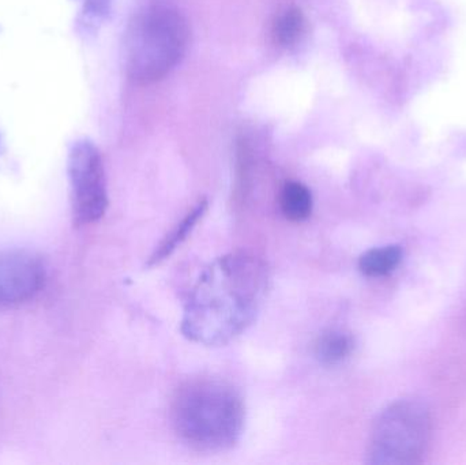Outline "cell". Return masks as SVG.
Listing matches in <instances>:
<instances>
[{"label": "cell", "mask_w": 466, "mask_h": 465, "mask_svg": "<svg viewBox=\"0 0 466 465\" xmlns=\"http://www.w3.org/2000/svg\"><path fill=\"white\" fill-rule=\"evenodd\" d=\"M268 284V268L257 257L232 253L216 259L188 297L183 335L208 347L235 340L257 318Z\"/></svg>", "instance_id": "cell-1"}, {"label": "cell", "mask_w": 466, "mask_h": 465, "mask_svg": "<svg viewBox=\"0 0 466 465\" xmlns=\"http://www.w3.org/2000/svg\"><path fill=\"white\" fill-rule=\"evenodd\" d=\"M171 420L177 436L194 450L221 452L231 450L243 434V399L228 382L197 379L177 390Z\"/></svg>", "instance_id": "cell-2"}, {"label": "cell", "mask_w": 466, "mask_h": 465, "mask_svg": "<svg viewBox=\"0 0 466 465\" xmlns=\"http://www.w3.org/2000/svg\"><path fill=\"white\" fill-rule=\"evenodd\" d=\"M190 27L175 10H156L137 19L128 35L127 68L137 84L149 85L168 76L183 59Z\"/></svg>", "instance_id": "cell-3"}, {"label": "cell", "mask_w": 466, "mask_h": 465, "mask_svg": "<svg viewBox=\"0 0 466 465\" xmlns=\"http://www.w3.org/2000/svg\"><path fill=\"white\" fill-rule=\"evenodd\" d=\"M431 437V417L426 404L404 399L386 407L372 425L367 461L375 465L420 463Z\"/></svg>", "instance_id": "cell-4"}, {"label": "cell", "mask_w": 466, "mask_h": 465, "mask_svg": "<svg viewBox=\"0 0 466 465\" xmlns=\"http://www.w3.org/2000/svg\"><path fill=\"white\" fill-rule=\"evenodd\" d=\"M67 174L74 224L84 227L97 223L108 207V191L103 157L93 142H74L68 152Z\"/></svg>", "instance_id": "cell-5"}, {"label": "cell", "mask_w": 466, "mask_h": 465, "mask_svg": "<svg viewBox=\"0 0 466 465\" xmlns=\"http://www.w3.org/2000/svg\"><path fill=\"white\" fill-rule=\"evenodd\" d=\"M46 283V261L29 250L0 251V311L35 299Z\"/></svg>", "instance_id": "cell-6"}, {"label": "cell", "mask_w": 466, "mask_h": 465, "mask_svg": "<svg viewBox=\"0 0 466 465\" xmlns=\"http://www.w3.org/2000/svg\"><path fill=\"white\" fill-rule=\"evenodd\" d=\"M208 209L207 199L199 201L187 215L185 216L179 224H177L174 229L164 238L163 242L156 248L150 256L149 261H147V267H155V265L160 264L164 259L168 258L186 239L188 235L191 234L194 228H196L198 221L204 217L205 212Z\"/></svg>", "instance_id": "cell-7"}, {"label": "cell", "mask_w": 466, "mask_h": 465, "mask_svg": "<svg viewBox=\"0 0 466 465\" xmlns=\"http://www.w3.org/2000/svg\"><path fill=\"white\" fill-rule=\"evenodd\" d=\"M352 336L339 329H329L315 343V357L325 366H336L352 354Z\"/></svg>", "instance_id": "cell-8"}, {"label": "cell", "mask_w": 466, "mask_h": 465, "mask_svg": "<svg viewBox=\"0 0 466 465\" xmlns=\"http://www.w3.org/2000/svg\"><path fill=\"white\" fill-rule=\"evenodd\" d=\"M311 191L300 182H287L279 194V207L282 215L293 223H300L311 216Z\"/></svg>", "instance_id": "cell-9"}, {"label": "cell", "mask_w": 466, "mask_h": 465, "mask_svg": "<svg viewBox=\"0 0 466 465\" xmlns=\"http://www.w3.org/2000/svg\"><path fill=\"white\" fill-rule=\"evenodd\" d=\"M402 259L400 246L390 245L366 251L359 259V269L367 278H383L396 270Z\"/></svg>", "instance_id": "cell-10"}, {"label": "cell", "mask_w": 466, "mask_h": 465, "mask_svg": "<svg viewBox=\"0 0 466 465\" xmlns=\"http://www.w3.org/2000/svg\"><path fill=\"white\" fill-rule=\"evenodd\" d=\"M306 16L300 8H288L274 24V40L279 46L289 48L301 40L306 33Z\"/></svg>", "instance_id": "cell-11"}, {"label": "cell", "mask_w": 466, "mask_h": 465, "mask_svg": "<svg viewBox=\"0 0 466 465\" xmlns=\"http://www.w3.org/2000/svg\"><path fill=\"white\" fill-rule=\"evenodd\" d=\"M114 0H82L79 25L86 32L97 29L112 11Z\"/></svg>", "instance_id": "cell-12"}]
</instances>
